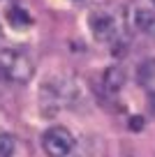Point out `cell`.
I'll return each mask as SVG.
<instances>
[{
  "instance_id": "cell-6",
  "label": "cell",
  "mask_w": 155,
  "mask_h": 157,
  "mask_svg": "<svg viewBox=\"0 0 155 157\" xmlns=\"http://www.w3.org/2000/svg\"><path fill=\"white\" fill-rule=\"evenodd\" d=\"M127 81V74L123 67H109L107 72H104V76H102V86H104V90H107L109 95H116L123 90V86H125Z\"/></svg>"
},
{
  "instance_id": "cell-3",
  "label": "cell",
  "mask_w": 155,
  "mask_h": 157,
  "mask_svg": "<svg viewBox=\"0 0 155 157\" xmlns=\"http://www.w3.org/2000/svg\"><path fill=\"white\" fill-rule=\"evenodd\" d=\"M42 148L46 157H70L74 150V136L67 127H49L42 134Z\"/></svg>"
},
{
  "instance_id": "cell-7",
  "label": "cell",
  "mask_w": 155,
  "mask_h": 157,
  "mask_svg": "<svg viewBox=\"0 0 155 157\" xmlns=\"http://www.w3.org/2000/svg\"><path fill=\"white\" fill-rule=\"evenodd\" d=\"M134 76H137V83L141 86H150L155 83V58H144L134 69Z\"/></svg>"
},
{
  "instance_id": "cell-9",
  "label": "cell",
  "mask_w": 155,
  "mask_h": 157,
  "mask_svg": "<svg viewBox=\"0 0 155 157\" xmlns=\"http://www.w3.org/2000/svg\"><path fill=\"white\" fill-rule=\"evenodd\" d=\"M16 150V141L12 134L7 132H0V157H12Z\"/></svg>"
},
{
  "instance_id": "cell-12",
  "label": "cell",
  "mask_w": 155,
  "mask_h": 157,
  "mask_svg": "<svg viewBox=\"0 0 155 157\" xmlns=\"http://www.w3.org/2000/svg\"><path fill=\"white\" fill-rule=\"evenodd\" d=\"M74 2H79V0H74Z\"/></svg>"
},
{
  "instance_id": "cell-10",
  "label": "cell",
  "mask_w": 155,
  "mask_h": 157,
  "mask_svg": "<svg viewBox=\"0 0 155 157\" xmlns=\"http://www.w3.org/2000/svg\"><path fill=\"white\" fill-rule=\"evenodd\" d=\"M141 127H144V118H132L130 120V129H137V132H139Z\"/></svg>"
},
{
  "instance_id": "cell-1",
  "label": "cell",
  "mask_w": 155,
  "mask_h": 157,
  "mask_svg": "<svg viewBox=\"0 0 155 157\" xmlns=\"http://www.w3.org/2000/svg\"><path fill=\"white\" fill-rule=\"evenodd\" d=\"M83 99L81 86L67 76H51L39 88V111L44 118H54L60 109H74Z\"/></svg>"
},
{
  "instance_id": "cell-2",
  "label": "cell",
  "mask_w": 155,
  "mask_h": 157,
  "mask_svg": "<svg viewBox=\"0 0 155 157\" xmlns=\"http://www.w3.org/2000/svg\"><path fill=\"white\" fill-rule=\"evenodd\" d=\"M35 74V65L28 53L5 46L0 49V78L10 83H28Z\"/></svg>"
},
{
  "instance_id": "cell-5",
  "label": "cell",
  "mask_w": 155,
  "mask_h": 157,
  "mask_svg": "<svg viewBox=\"0 0 155 157\" xmlns=\"http://www.w3.org/2000/svg\"><path fill=\"white\" fill-rule=\"evenodd\" d=\"M132 23L137 30H141L148 37H155V12L148 7H137L132 12Z\"/></svg>"
},
{
  "instance_id": "cell-4",
  "label": "cell",
  "mask_w": 155,
  "mask_h": 157,
  "mask_svg": "<svg viewBox=\"0 0 155 157\" xmlns=\"http://www.w3.org/2000/svg\"><path fill=\"white\" fill-rule=\"evenodd\" d=\"M88 23H90L93 37H97L100 42H113V39H116L118 23L109 12H93L90 19H88Z\"/></svg>"
},
{
  "instance_id": "cell-11",
  "label": "cell",
  "mask_w": 155,
  "mask_h": 157,
  "mask_svg": "<svg viewBox=\"0 0 155 157\" xmlns=\"http://www.w3.org/2000/svg\"><path fill=\"white\" fill-rule=\"evenodd\" d=\"M0 37H2V28H0Z\"/></svg>"
},
{
  "instance_id": "cell-8",
  "label": "cell",
  "mask_w": 155,
  "mask_h": 157,
  "mask_svg": "<svg viewBox=\"0 0 155 157\" xmlns=\"http://www.w3.org/2000/svg\"><path fill=\"white\" fill-rule=\"evenodd\" d=\"M7 19H10V23L14 25V28H28L30 23H33V21H30V16L26 14L23 10H21V7H12L10 10V14H7Z\"/></svg>"
}]
</instances>
